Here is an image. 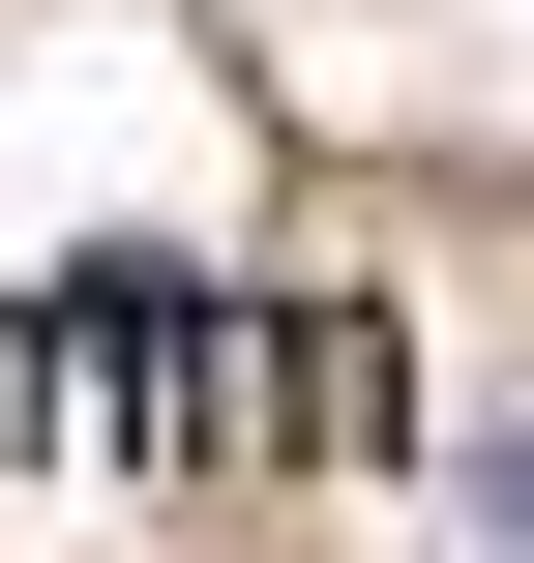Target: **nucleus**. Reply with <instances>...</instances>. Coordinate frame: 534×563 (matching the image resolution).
I'll return each instance as SVG.
<instances>
[{
	"mask_svg": "<svg viewBox=\"0 0 534 563\" xmlns=\"http://www.w3.org/2000/svg\"><path fill=\"white\" fill-rule=\"evenodd\" d=\"M30 416H89L119 475H238V445H268V327H238L208 267L89 238V267H59L30 327H0V445H30Z\"/></svg>",
	"mask_w": 534,
	"mask_h": 563,
	"instance_id": "obj_1",
	"label": "nucleus"
},
{
	"mask_svg": "<svg viewBox=\"0 0 534 563\" xmlns=\"http://www.w3.org/2000/svg\"><path fill=\"white\" fill-rule=\"evenodd\" d=\"M268 445L416 475V327H386V297H297V327H268Z\"/></svg>",
	"mask_w": 534,
	"mask_h": 563,
	"instance_id": "obj_2",
	"label": "nucleus"
},
{
	"mask_svg": "<svg viewBox=\"0 0 534 563\" xmlns=\"http://www.w3.org/2000/svg\"><path fill=\"white\" fill-rule=\"evenodd\" d=\"M416 563H534V416H476V445H416Z\"/></svg>",
	"mask_w": 534,
	"mask_h": 563,
	"instance_id": "obj_3",
	"label": "nucleus"
}]
</instances>
